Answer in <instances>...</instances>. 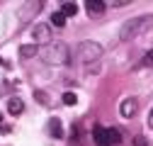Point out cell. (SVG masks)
I'll list each match as a JSON object with an SVG mask.
<instances>
[{
    "label": "cell",
    "mask_w": 153,
    "mask_h": 146,
    "mask_svg": "<svg viewBox=\"0 0 153 146\" xmlns=\"http://www.w3.org/2000/svg\"><path fill=\"white\" fill-rule=\"evenodd\" d=\"M39 56H42V61L44 63H49V66H68L71 63V46L68 44H63V42H51V44H46L44 49H39Z\"/></svg>",
    "instance_id": "obj_1"
},
{
    "label": "cell",
    "mask_w": 153,
    "mask_h": 146,
    "mask_svg": "<svg viewBox=\"0 0 153 146\" xmlns=\"http://www.w3.org/2000/svg\"><path fill=\"white\" fill-rule=\"evenodd\" d=\"M148 29H153V15H139V17H131L126 20L119 29V39L122 42H129L139 34H146Z\"/></svg>",
    "instance_id": "obj_2"
},
{
    "label": "cell",
    "mask_w": 153,
    "mask_h": 146,
    "mask_svg": "<svg viewBox=\"0 0 153 146\" xmlns=\"http://www.w3.org/2000/svg\"><path fill=\"white\" fill-rule=\"evenodd\" d=\"M75 54H78L80 63H95L102 59V44L92 42V39H85L78 44V49H75Z\"/></svg>",
    "instance_id": "obj_3"
},
{
    "label": "cell",
    "mask_w": 153,
    "mask_h": 146,
    "mask_svg": "<svg viewBox=\"0 0 153 146\" xmlns=\"http://www.w3.org/2000/svg\"><path fill=\"white\" fill-rule=\"evenodd\" d=\"M42 7H44V3H42V0H34V3H25L20 10H17V20L25 25V22L34 20V17L42 12Z\"/></svg>",
    "instance_id": "obj_4"
},
{
    "label": "cell",
    "mask_w": 153,
    "mask_h": 146,
    "mask_svg": "<svg viewBox=\"0 0 153 146\" xmlns=\"http://www.w3.org/2000/svg\"><path fill=\"white\" fill-rule=\"evenodd\" d=\"M32 44L34 46H46L51 44V27L44 22V25H36L32 29Z\"/></svg>",
    "instance_id": "obj_5"
},
{
    "label": "cell",
    "mask_w": 153,
    "mask_h": 146,
    "mask_svg": "<svg viewBox=\"0 0 153 146\" xmlns=\"http://www.w3.org/2000/svg\"><path fill=\"white\" fill-rule=\"evenodd\" d=\"M136 112H139L136 98H124V100L119 102V117H122V119H131Z\"/></svg>",
    "instance_id": "obj_6"
},
{
    "label": "cell",
    "mask_w": 153,
    "mask_h": 146,
    "mask_svg": "<svg viewBox=\"0 0 153 146\" xmlns=\"http://www.w3.org/2000/svg\"><path fill=\"white\" fill-rule=\"evenodd\" d=\"M85 10L92 17H97V15H102L107 10V3H105V0H85Z\"/></svg>",
    "instance_id": "obj_7"
},
{
    "label": "cell",
    "mask_w": 153,
    "mask_h": 146,
    "mask_svg": "<svg viewBox=\"0 0 153 146\" xmlns=\"http://www.w3.org/2000/svg\"><path fill=\"white\" fill-rule=\"evenodd\" d=\"M49 134H51L53 139H61V136H63L61 119H59V117H51V119H49Z\"/></svg>",
    "instance_id": "obj_8"
},
{
    "label": "cell",
    "mask_w": 153,
    "mask_h": 146,
    "mask_svg": "<svg viewBox=\"0 0 153 146\" xmlns=\"http://www.w3.org/2000/svg\"><path fill=\"white\" fill-rule=\"evenodd\" d=\"M22 110H25V102H22L20 98H10V100H7V112H10V115L17 117V115H22Z\"/></svg>",
    "instance_id": "obj_9"
},
{
    "label": "cell",
    "mask_w": 153,
    "mask_h": 146,
    "mask_svg": "<svg viewBox=\"0 0 153 146\" xmlns=\"http://www.w3.org/2000/svg\"><path fill=\"white\" fill-rule=\"evenodd\" d=\"M105 136H107V144H109V146H117V144L122 141L119 129H114V127H105Z\"/></svg>",
    "instance_id": "obj_10"
},
{
    "label": "cell",
    "mask_w": 153,
    "mask_h": 146,
    "mask_svg": "<svg viewBox=\"0 0 153 146\" xmlns=\"http://www.w3.org/2000/svg\"><path fill=\"white\" fill-rule=\"evenodd\" d=\"M39 54V46H34V44H22L20 46V59H32Z\"/></svg>",
    "instance_id": "obj_11"
},
{
    "label": "cell",
    "mask_w": 153,
    "mask_h": 146,
    "mask_svg": "<svg viewBox=\"0 0 153 146\" xmlns=\"http://www.w3.org/2000/svg\"><path fill=\"white\" fill-rule=\"evenodd\" d=\"M92 139H95L97 146H109L107 144V136H105V127H95V129H92Z\"/></svg>",
    "instance_id": "obj_12"
},
{
    "label": "cell",
    "mask_w": 153,
    "mask_h": 146,
    "mask_svg": "<svg viewBox=\"0 0 153 146\" xmlns=\"http://www.w3.org/2000/svg\"><path fill=\"white\" fill-rule=\"evenodd\" d=\"M75 12H78V5H75V3H63L61 5V15L63 17H73Z\"/></svg>",
    "instance_id": "obj_13"
},
{
    "label": "cell",
    "mask_w": 153,
    "mask_h": 146,
    "mask_svg": "<svg viewBox=\"0 0 153 146\" xmlns=\"http://www.w3.org/2000/svg\"><path fill=\"white\" fill-rule=\"evenodd\" d=\"M51 25H53V27H63V25H66V17H63L61 12H53V15H51Z\"/></svg>",
    "instance_id": "obj_14"
},
{
    "label": "cell",
    "mask_w": 153,
    "mask_h": 146,
    "mask_svg": "<svg viewBox=\"0 0 153 146\" xmlns=\"http://www.w3.org/2000/svg\"><path fill=\"white\" fill-rule=\"evenodd\" d=\"M75 102H78L75 93H63V105H75Z\"/></svg>",
    "instance_id": "obj_15"
},
{
    "label": "cell",
    "mask_w": 153,
    "mask_h": 146,
    "mask_svg": "<svg viewBox=\"0 0 153 146\" xmlns=\"http://www.w3.org/2000/svg\"><path fill=\"white\" fill-rule=\"evenodd\" d=\"M34 98H36V102H42V105H49V95H44L42 90H36V93H34Z\"/></svg>",
    "instance_id": "obj_16"
},
{
    "label": "cell",
    "mask_w": 153,
    "mask_h": 146,
    "mask_svg": "<svg viewBox=\"0 0 153 146\" xmlns=\"http://www.w3.org/2000/svg\"><path fill=\"white\" fill-rule=\"evenodd\" d=\"M134 146H148V139L141 136V134H139V136H134Z\"/></svg>",
    "instance_id": "obj_17"
},
{
    "label": "cell",
    "mask_w": 153,
    "mask_h": 146,
    "mask_svg": "<svg viewBox=\"0 0 153 146\" xmlns=\"http://www.w3.org/2000/svg\"><path fill=\"white\" fill-rule=\"evenodd\" d=\"M143 66H151V68H153V49H151L146 56H143Z\"/></svg>",
    "instance_id": "obj_18"
},
{
    "label": "cell",
    "mask_w": 153,
    "mask_h": 146,
    "mask_svg": "<svg viewBox=\"0 0 153 146\" xmlns=\"http://www.w3.org/2000/svg\"><path fill=\"white\" fill-rule=\"evenodd\" d=\"M126 3H129V0H114L112 5H114V7H122V5H126Z\"/></svg>",
    "instance_id": "obj_19"
},
{
    "label": "cell",
    "mask_w": 153,
    "mask_h": 146,
    "mask_svg": "<svg viewBox=\"0 0 153 146\" xmlns=\"http://www.w3.org/2000/svg\"><path fill=\"white\" fill-rule=\"evenodd\" d=\"M148 127L153 129V110H151V115H148Z\"/></svg>",
    "instance_id": "obj_20"
}]
</instances>
